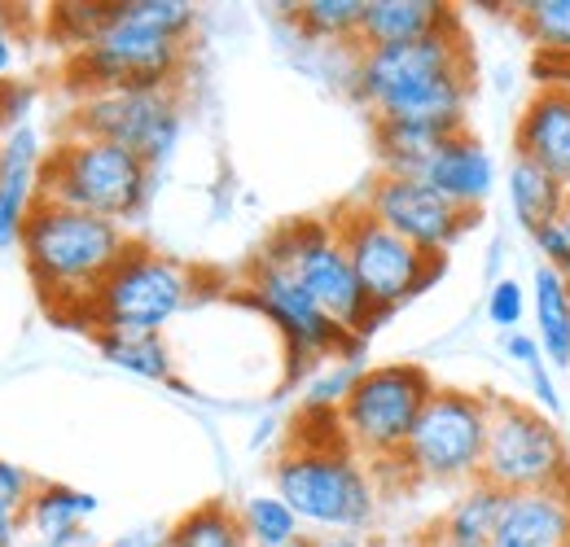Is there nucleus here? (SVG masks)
I'll return each instance as SVG.
<instances>
[{"label":"nucleus","instance_id":"f257e3e1","mask_svg":"<svg viewBox=\"0 0 570 547\" xmlns=\"http://www.w3.org/2000/svg\"><path fill=\"white\" fill-rule=\"evenodd\" d=\"M198 9L189 0H110L97 31L67 53V83L92 92H163L189 62Z\"/></svg>","mask_w":570,"mask_h":547},{"label":"nucleus","instance_id":"f03ea898","mask_svg":"<svg viewBox=\"0 0 570 547\" xmlns=\"http://www.w3.org/2000/svg\"><path fill=\"white\" fill-rule=\"evenodd\" d=\"M352 92L360 106L382 119H417L448 132L465 128V110L474 97V58L465 31H439L413 44L356 49Z\"/></svg>","mask_w":570,"mask_h":547},{"label":"nucleus","instance_id":"7ed1b4c3","mask_svg":"<svg viewBox=\"0 0 570 547\" xmlns=\"http://www.w3.org/2000/svg\"><path fill=\"white\" fill-rule=\"evenodd\" d=\"M137 246L128 223L71 210L58 202H36L22 228V263L36 280L40 298L58 320H75L88 329V307L119 259Z\"/></svg>","mask_w":570,"mask_h":547},{"label":"nucleus","instance_id":"20e7f679","mask_svg":"<svg viewBox=\"0 0 570 547\" xmlns=\"http://www.w3.org/2000/svg\"><path fill=\"white\" fill-rule=\"evenodd\" d=\"M273 490L303 526H316L321 535H364L377 517V481L368 460H360L347 442L289 438L273 465Z\"/></svg>","mask_w":570,"mask_h":547},{"label":"nucleus","instance_id":"39448f33","mask_svg":"<svg viewBox=\"0 0 570 547\" xmlns=\"http://www.w3.org/2000/svg\"><path fill=\"white\" fill-rule=\"evenodd\" d=\"M154 193V167L124 145L92 137H67L45 153L40 202L88 210L115 223L137 219Z\"/></svg>","mask_w":570,"mask_h":547},{"label":"nucleus","instance_id":"423d86ee","mask_svg":"<svg viewBox=\"0 0 570 547\" xmlns=\"http://www.w3.org/2000/svg\"><path fill=\"white\" fill-rule=\"evenodd\" d=\"M198 294V272L137 241L88 307V334H163Z\"/></svg>","mask_w":570,"mask_h":547},{"label":"nucleus","instance_id":"0eeeda50","mask_svg":"<svg viewBox=\"0 0 570 547\" xmlns=\"http://www.w3.org/2000/svg\"><path fill=\"white\" fill-rule=\"evenodd\" d=\"M434 377L422 364H373L360 372L347 404L338 408L343 438L368 465H400L430 395Z\"/></svg>","mask_w":570,"mask_h":547},{"label":"nucleus","instance_id":"6e6552de","mask_svg":"<svg viewBox=\"0 0 570 547\" xmlns=\"http://www.w3.org/2000/svg\"><path fill=\"white\" fill-rule=\"evenodd\" d=\"M264 259L285 263L294 280L321 302V311L347 329L352 338H368L382 316L368 307L364 289L352 268V255L343 246V232L334 219H298V223H285L282 232L264 246Z\"/></svg>","mask_w":570,"mask_h":547},{"label":"nucleus","instance_id":"1a4fd4ad","mask_svg":"<svg viewBox=\"0 0 570 547\" xmlns=\"http://www.w3.org/2000/svg\"><path fill=\"white\" fill-rule=\"evenodd\" d=\"M492 434V399L474 390L439 386L400 456V469L430 486H470L483 478Z\"/></svg>","mask_w":570,"mask_h":547},{"label":"nucleus","instance_id":"9d476101","mask_svg":"<svg viewBox=\"0 0 570 547\" xmlns=\"http://www.w3.org/2000/svg\"><path fill=\"white\" fill-rule=\"evenodd\" d=\"M483 481L500 495L570 490V447L558 416L522 399H492Z\"/></svg>","mask_w":570,"mask_h":547},{"label":"nucleus","instance_id":"9b49d317","mask_svg":"<svg viewBox=\"0 0 570 547\" xmlns=\"http://www.w3.org/2000/svg\"><path fill=\"white\" fill-rule=\"evenodd\" d=\"M338 232H343V246L352 255V268L356 280L368 298V307L386 320L395 307H404L409 298L426 294L430 285L443 276L448 259H430L422 255L413 241H404L400 232H391L382 219H373L364 202L343 206L334 215Z\"/></svg>","mask_w":570,"mask_h":547},{"label":"nucleus","instance_id":"f8f14e48","mask_svg":"<svg viewBox=\"0 0 570 547\" xmlns=\"http://www.w3.org/2000/svg\"><path fill=\"white\" fill-rule=\"evenodd\" d=\"M246 298L264 311V320L282 334L285 350H289V364L294 372H307V368H321V359H338V355H352L360 359V346L364 338H352L347 329H338L321 302L294 280V272L285 263L273 259H255L250 272H246Z\"/></svg>","mask_w":570,"mask_h":547},{"label":"nucleus","instance_id":"ddd939ff","mask_svg":"<svg viewBox=\"0 0 570 547\" xmlns=\"http://www.w3.org/2000/svg\"><path fill=\"white\" fill-rule=\"evenodd\" d=\"M180 119H185V110H180L176 88H163V92H92V97L75 101L67 132L124 145L137 158H145L149 167H163L167 153L180 140Z\"/></svg>","mask_w":570,"mask_h":547},{"label":"nucleus","instance_id":"4468645a","mask_svg":"<svg viewBox=\"0 0 570 547\" xmlns=\"http://www.w3.org/2000/svg\"><path fill=\"white\" fill-rule=\"evenodd\" d=\"M360 202L373 219H382L391 232L413 241L430 259H443L479 219L470 210H456L448 198H439L422 176H391V171H382Z\"/></svg>","mask_w":570,"mask_h":547},{"label":"nucleus","instance_id":"2eb2a0df","mask_svg":"<svg viewBox=\"0 0 570 547\" xmlns=\"http://www.w3.org/2000/svg\"><path fill=\"white\" fill-rule=\"evenodd\" d=\"M513 153L544 167L570 189V83L549 79L531 92L513 123Z\"/></svg>","mask_w":570,"mask_h":547},{"label":"nucleus","instance_id":"dca6fc26","mask_svg":"<svg viewBox=\"0 0 570 547\" xmlns=\"http://www.w3.org/2000/svg\"><path fill=\"white\" fill-rule=\"evenodd\" d=\"M422 180H426L439 198H448L456 210L479 215L483 202L492 198V189H497V162H492V153H488L483 140L474 137L470 128H461V132H452L426 158Z\"/></svg>","mask_w":570,"mask_h":547},{"label":"nucleus","instance_id":"f3484780","mask_svg":"<svg viewBox=\"0 0 570 547\" xmlns=\"http://www.w3.org/2000/svg\"><path fill=\"white\" fill-rule=\"evenodd\" d=\"M40 167H45V145L36 128L13 123L9 137L0 140V250L22 241L27 215L40 202Z\"/></svg>","mask_w":570,"mask_h":547},{"label":"nucleus","instance_id":"a211bd4d","mask_svg":"<svg viewBox=\"0 0 570 547\" xmlns=\"http://www.w3.org/2000/svg\"><path fill=\"white\" fill-rule=\"evenodd\" d=\"M492 547H570V490L504 495Z\"/></svg>","mask_w":570,"mask_h":547},{"label":"nucleus","instance_id":"6ab92c4d","mask_svg":"<svg viewBox=\"0 0 570 547\" xmlns=\"http://www.w3.org/2000/svg\"><path fill=\"white\" fill-rule=\"evenodd\" d=\"M461 18L452 4L439 0H364L360 22V49H386V44H413L439 31H456Z\"/></svg>","mask_w":570,"mask_h":547},{"label":"nucleus","instance_id":"aec40b11","mask_svg":"<svg viewBox=\"0 0 570 547\" xmlns=\"http://www.w3.org/2000/svg\"><path fill=\"white\" fill-rule=\"evenodd\" d=\"M97 495L67 486V481H40L27 513H22V539H53V535H71L88 530V521L97 517Z\"/></svg>","mask_w":570,"mask_h":547},{"label":"nucleus","instance_id":"412c9836","mask_svg":"<svg viewBox=\"0 0 570 547\" xmlns=\"http://www.w3.org/2000/svg\"><path fill=\"white\" fill-rule=\"evenodd\" d=\"M500 508L504 495L488 481H470L461 486L456 504H448V513L439 517V544L443 547H492L500 526Z\"/></svg>","mask_w":570,"mask_h":547},{"label":"nucleus","instance_id":"4be33fe9","mask_svg":"<svg viewBox=\"0 0 570 547\" xmlns=\"http://www.w3.org/2000/svg\"><path fill=\"white\" fill-rule=\"evenodd\" d=\"M531 316H535V342L553 368H570V280L540 263L531 276Z\"/></svg>","mask_w":570,"mask_h":547},{"label":"nucleus","instance_id":"5701e85b","mask_svg":"<svg viewBox=\"0 0 570 547\" xmlns=\"http://www.w3.org/2000/svg\"><path fill=\"white\" fill-rule=\"evenodd\" d=\"M504 193H509L513 219H518L527 232H535V228L562 219L567 198H570V189L562 180H553L544 167H535V162H527V158H518V153H513V162H509Z\"/></svg>","mask_w":570,"mask_h":547},{"label":"nucleus","instance_id":"b1692460","mask_svg":"<svg viewBox=\"0 0 570 547\" xmlns=\"http://www.w3.org/2000/svg\"><path fill=\"white\" fill-rule=\"evenodd\" d=\"M452 137L439 123H417V119H382L373 123V145H377V162L391 176H422L426 158Z\"/></svg>","mask_w":570,"mask_h":547},{"label":"nucleus","instance_id":"393cba45","mask_svg":"<svg viewBox=\"0 0 570 547\" xmlns=\"http://www.w3.org/2000/svg\"><path fill=\"white\" fill-rule=\"evenodd\" d=\"M237 521H242L246 547H289L303 539V521L294 517V508L285 504L277 490L246 495L242 508H237Z\"/></svg>","mask_w":570,"mask_h":547},{"label":"nucleus","instance_id":"a878e982","mask_svg":"<svg viewBox=\"0 0 570 547\" xmlns=\"http://www.w3.org/2000/svg\"><path fill=\"white\" fill-rule=\"evenodd\" d=\"M97 350L128 377L141 381H171V350L163 334H97Z\"/></svg>","mask_w":570,"mask_h":547},{"label":"nucleus","instance_id":"bb28decb","mask_svg":"<svg viewBox=\"0 0 570 547\" xmlns=\"http://www.w3.org/2000/svg\"><path fill=\"white\" fill-rule=\"evenodd\" d=\"M294 27L307 40L321 44H352L360 49V22H364V0H303L289 9Z\"/></svg>","mask_w":570,"mask_h":547},{"label":"nucleus","instance_id":"cd10ccee","mask_svg":"<svg viewBox=\"0 0 570 547\" xmlns=\"http://www.w3.org/2000/svg\"><path fill=\"white\" fill-rule=\"evenodd\" d=\"M167 547H246L237 508L228 504H198L171 521Z\"/></svg>","mask_w":570,"mask_h":547},{"label":"nucleus","instance_id":"c85d7f7f","mask_svg":"<svg viewBox=\"0 0 570 547\" xmlns=\"http://www.w3.org/2000/svg\"><path fill=\"white\" fill-rule=\"evenodd\" d=\"M518 27L527 31V40L549 62H567L570 58V0H527V4H518Z\"/></svg>","mask_w":570,"mask_h":547},{"label":"nucleus","instance_id":"c756f323","mask_svg":"<svg viewBox=\"0 0 570 547\" xmlns=\"http://www.w3.org/2000/svg\"><path fill=\"white\" fill-rule=\"evenodd\" d=\"M360 372H364V364L352 359V355H338V359L321 364V372L307 381V399H303V408L338 411L343 404H347L352 386L360 381Z\"/></svg>","mask_w":570,"mask_h":547},{"label":"nucleus","instance_id":"7c9ffc66","mask_svg":"<svg viewBox=\"0 0 570 547\" xmlns=\"http://www.w3.org/2000/svg\"><path fill=\"white\" fill-rule=\"evenodd\" d=\"M531 311V289H522L518 276H500L488 294V320L497 325L500 334H518L522 320Z\"/></svg>","mask_w":570,"mask_h":547},{"label":"nucleus","instance_id":"2f4dec72","mask_svg":"<svg viewBox=\"0 0 570 547\" xmlns=\"http://www.w3.org/2000/svg\"><path fill=\"white\" fill-rule=\"evenodd\" d=\"M36 486H40V481L31 478L22 465H13V460H0V504H4V508H13V513H27V504H31Z\"/></svg>","mask_w":570,"mask_h":547},{"label":"nucleus","instance_id":"473e14b6","mask_svg":"<svg viewBox=\"0 0 570 547\" xmlns=\"http://www.w3.org/2000/svg\"><path fill=\"white\" fill-rule=\"evenodd\" d=\"M504 355H509L513 364H522L527 372H531L535 364H549L540 342H535V334H522V329H518V334H504Z\"/></svg>","mask_w":570,"mask_h":547},{"label":"nucleus","instance_id":"72a5a7b5","mask_svg":"<svg viewBox=\"0 0 570 547\" xmlns=\"http://www.w3.org/2000/svg\"><path fill=\"white\" fill-rule=\"evenodd\" d=\"M527 377H531V386H535V395H540V411L558 416V411H562V399H558V386H553V377H549V364H535Z\"/></svg>","mask_w":570,"mask_h":547},{"label":"nucleus","instance_id":"f704fd0d","mask_svg":"<svg viewBox=\"0 0 570 547\" xmlns=\"http://www.w3.org/2000/svg\"><path fill=\"white\" fill-rule=\"evenodd\" d=\"M167 530H171V526H137V530L110 539L106 547H167Z\"/></svg>","mask_w":570,"mask_h":547},{"label":"nucleus","instance_id":"c9c22d12","mask_svg":"<svg viewBox=\"0 0 570 547\" xmlns=\"http://www.w3.org/2000/svg\"><path fill=\"white\" fill-rule=\"evenodd\" d=\"M22 547H106L92 530H71V535H53V539H22Z\"/></svg>","mask_w":570,"mask_h":547},{"label":"nucleus","instance_id":"e433bc0d","mask_svg":"<svg viewBox=\"0 0 570 547\" xmlns=\"http://www.w3.org/2000/svg\"><path fill=\"white\" fill-rule=\"evenodd\" d=\"M13 62H18V36L9 27V13L0 9V79L13 70Z\"/></svg>","mask_w":570,"mask_h":547},{"label":"nucleus","instance_id":"4c0bfd02","mask_svg":"<svg viewBox=\"0 0 570 547\" xmlns=\"http://www.w3.org/2000/svg\"><path fill=\"white\" fill-rule=\"evenodd\" d=\"M312 547H373L364 535H321V539H312Z\"/></svg>","mask_w":570,"mask_h":547},{"label":"nucleus","instance_id":"58836bf2","mask_svg":"<svg viewBox=\"0 0 570 547\" xmlns=\"http://www.w3.org/2000/svg\"><path fill=\"white\" fill-rule=\"evenodd\" d=\"M562 228L570 232V198H567V210H562Z\"/></svg>","mask_w":570,"mask_h":547},{"label":"nucleus","instance_id":"ea45409f","mask_svg":"<svg viewBox=\"0 0 570 547\" xmlns=\"http://www.w3.org/2000/svg\"><path fill=\"white\" fill-rule=\"evenodd\" d=\"M562 83H570V58L562 62Z\"/></svg>","mask_w":570,"mask_h":547},{"label":"nucleus","instance_id":"a19ab883","mask_svg":"<svg viewBox=\"0 0 570 547\" xmlns=\"http://www.w3.org/2000/svg\"><path fill=\"white\" fill-rule=\"evenodd\" d=\"M289 547H312V539H307V535H303V539H298V544H289Z\"/></svg>","mask_w":570,"mask_h":547}]
</instances>
